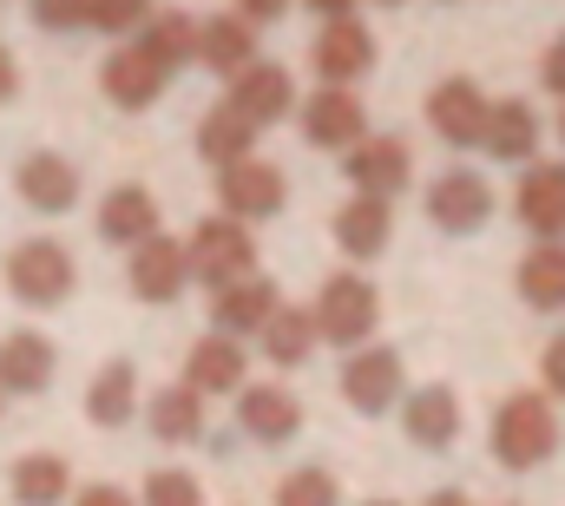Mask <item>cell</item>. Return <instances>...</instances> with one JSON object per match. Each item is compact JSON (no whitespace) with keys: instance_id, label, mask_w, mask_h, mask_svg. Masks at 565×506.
I'll return each instance as SVG.
<instances>
[{"instance_id":"cell-1","label":"cell","mask_w":565,"mask_h":506,"mask_svg":"<svg viewBox=\"0 0 565 506\" xmlns=\"http://www.w3.org/2000/svg\"><path fill=\"white\" fill-rule=\"evenodd\" d=\"M553 447H559V408H553V394H533V388L507 394L500 414H493V461L526 474V467L553 461Z\"/></svg>"},{"instance_id":"cell-2","label":"cell","mask_w":565,"mask_h":506,"mask_svg":"<svg viewBox=\"0 0 565 506\" xmlns=\"http://www.w3.org/2000/svg\"><path fill=\"white\" fill-rule=\"evenodd\" d=\"M0 276H7V289H13L26 309H60V303L73 296V283H79V263H73V251H66L60 238H26V244L7 251Z\"/></svg>"},{"instance_id":"cell-3","label":"cell","mask_w":565,"mask_h":506,"mask_svg":"<svg viewBox=\"0 0 565 506\" xmlns=\"http://www.w3.org/2000/svg\"><path fill=\"white\" fill-rule=\"evenodd\" d=\"M184 256H191V276H198L204 289H217V283H237V276L257 270V238H250L244 218L224 211V218H204V224L191 231Z\"/></svg>"},{"instance_id":"cell-4","label":"cell","mask_w":565,"mask_h":506,"mask_svg":"<svg viewBox=\"0 0 565 506\" xmlns=\"http://www.w3.org/2000/svg\"><path fill=\"white\" fill-rule=\"evenodd\" d=\"M316 336L322 342H342V349H362L369 336H375V323H382V296L355 276V270H342V276H329L322 283V296H316Z\"/></svg>"},{"instance_id":"cell-5","label":"cell","mask_w":565,"mask_h":506,"mask_svg":"<svg viewBox=\"0 0 565 506\" xmlns=\"http://www.w3.org/2000/svg\"><path fill=\"white\" fill-rule=\"evenodd\" d=\"M402 394H408V369H402L395 349H369V342L349 349V362H342V401L355 414H388Z\"/></svg>"},{"instance_id":"cell-6","label":"cell","mask_w":565,"mask_h":506,"mask_svg":"<svg viewBox=\"0 0 565 506\" xmlns=\"http://www.w3.org/2000/svg\"><path fill=\"white\" fill-rule=\"evenodd\" d=\"M282 171L270 158H237V165H217V204L231 211V218H244V224H257V218H277L282 211Z\"/></svg>"},{"instance_id":"cell-7","label":"cell","mask_w":565,"mask_h":506,"mask_svg":"<svg viewBox=\"0 0 565 506\" xmlns=\"http://www.w3.org/2000/svg\"><path fill=\"white\" fill-rule=\"evenodd\" d=\"M296 126H302V138H309L316 151H349V145L369 131V113H362V99H355L349 86H316V93L296 106Z\"/></svg>"},{"instance_id":"cell-8","label":"cell","mask_w":565,"mask_h":506,"mask_svg":"<svg viewBox=\"0 0 565 506\" xmlns=\"http://www.w3.org/2000/svg\"><path fill=\"white\" fill-rule=\"evenodd\" d=\"M427 218H434V231L467 238V231H480L493 218V185L480 171H440L427 185Z\"/></svg>"},{"instance_id":"cell-9","label":"cell","mask_w":565,"mask_h":506,"mask_svg":"<svg viewBox=\"0 0 565 506\" xmlns=\"http://www.w3.org/2000/svg\"><path fill=\"white\" fill-rule=\"evenodd\" d=\"M513 218L540 238V244H559L565 238V158H533L520 191H513Z\"/></svg>"},{"instance_id":"cell-10","label":"cell","mask_w":565,"mask_h":506,"mask_svg":"<svg viewBox=\"0 0 565 506\" xmlns=\"http://www.w3.org/2000/svg\"><path fill=\"white\" fill-rule=\"evenodd\" d=\"M237 428L257 441V447H282V441H296L302 434V401L282 388V381H244L237 388Z\"/></svg>"},{"instance_id":"cell-11","label":"cell","mask_w":565,"mask_h":506,"mask_svg":"<svg viewBox=\"0 0 565 506\" xmlns=\"http://www.w3.org/2000/svg\"><path fill=\"white\" fill-rule=\"evenodd\" d=\"M375 66V33L355 13H329V27L316 33V80L322 86H349Z\"/></svg>"},{"instance_id":"cell-12","label":"cell","mask_w":565,"mask_h":506,"mask_svg":"<svg viewBox=\"0 0 565 506\" xmlns=\"http://www.w3.org/2000/svg\"><path fill=\"white\" fill-rule=\"evenodd\" d=\"M13 191H20V204H26V211L60 218V211H73V204H79V165H73V158H60V151H26V158H20V171H13Z\"/></svg>"},{"instance_id":"cell-13","label":"cell","mask_w":565,"mask_h":506,"mask_svg":"<svg viewBox=\"0 0 565 506\" xmlns=\"http://www.w3.org/2000/svg\"><path fill=\"white\" fill-rule=\"evenodd\" d=\"M132 296L139 303H178L184 296V283H191V256L178 238H164V231H151L145 244H132Z\"/></svg>"},{"instance_id":"cell-14","label":"cell","mask_w":565,"mask_h":506,"mask_svg":"<svg viewBox=\"0 0 565 506\" xmlns=\"http://www.w3.org/2000/svg\"><path fill=\"white\" fill-rule=\"evenodd\" d=\"M231 106L264 131V126H277V119L296 113V86H289V73H282L277 60H250V66L231 73Z\"/></svg>"},{"instance_id":"cell-15","label":"cell","mask_w":565,"mask_h":506,"mask_svg":"<svg viewBox=\"0 0 565 506\" xmlns=\"http://www.w3.org/2000/svg\"><path fill=\"white\" fill-rule=\"evenodd\" d=\"M342 171H349L355 191H382V198H395V191L415 178V158H408L402 138H369V131H362V138L342 151Z\"/></svg>"},{"instance_id":"cell-16","label":"cell","mask_w":565,"mask_h":506,"mask_svg":"<svg viewBox=\"0 0 565 506\" xmlns=\"http://www.w3.org/2000/svg\"><path fill=\"white\" fill-rule=\"evenodd\" d=\"M277 283L264 276V270H250V276H237V283H217L211 289V323L224 329V336H257L264 323H270V309H277Z\"/></svg>"},{"instance_id":"cell-17","label":"cell","mask_w":565,"mask_h":506,"mask_svg":"<svg viewBox=\"0 0 565 506\" xmlns=\"http://www.w3.org/2000/svg\"><path fill=\"white\" fill-rule=\"evenodd\" d=\"M487 93L473 86V80H440L434 93H427V126L440 145H480V126H487Z\"/></svg>"},{"instance_id":"cell-18","label":"cell","mask_w":565,"mask_h":506,"mask_svg":"<svg viewBox=\"0 0 565 506\" xmlns=\"http://www.w3.org/2000/svg\"><path fill=\"white\" fill-rule=\"evenodd\" d=\"M99 86H106V99H113L119 113H145V106H151V99L171 86V73H164V66L145 53L139 40H132V46H119V53L99 66Z\"/></svg>"},{"instance_id":"cell-19","label":"cell","mask_w":565,"mask_h":506,"mask_svg":"<svg viewBox=\"0 0 565 506\" xmlns=\"http://www.w3.org/2000/svg\"><path fill=\"white\" fill-rule=\"evenodd\" d=\"M53 376H60V349L40 329H13L0 342V388L7 394H46Z\"/></svg>"},{"instance_id":"cell-20","label":"cell","mask_w":565,"mask_h":506,"mask_svg":"<svg viewBox=\"0 0 565 506\" xmlns=\"http://www.w3.org/2000/svg\"><path fill=\"white\" fill-rule=\"evenodd\" d=\"M244 376H250V356H244V342L224 336V329H211V336L191 342V356H184V381H191L198 394H237Z\"/></svg>"},{"instance_id":"cell-21","label":"cell","mask_w":565,"mask_h":506,"mask_svg":"<svg viewBox=\"0 0 565 506\" xmlns=\"http://www.w3.org/2000/svg\"><path fill=\"white\" fill-rule=\"evenodd\" d=\"M388 231H395V211H388L382 191H355V198L335 211V244H342V256H355V263H369V256L388 251Z\"/></svg>"},{"instance_id":"cell-22","label":"cell","mask_w":565,"mask_h":506,"mask_svg":"<svg viewBox=\"0 0 565 506\" xmlns=\"http://www.w3.org/2000/svg\"><path fill=\"white\" fill-rule=\"evenodd\" d=\"M480 145L500 165H533V151H540V113L526 99H493L487 126H480Z\"/></svg>"},{"instance_id":"cell-23","label":"cell","mask_w":565,"mask_h":506,"mask_svg":"<svg viewBox=\"0 0 565 506\" xmlns=\"http://www.w3.org/2000/svg\"><path fill=\"white\" fill-rule=\"evenodd\" d=\"M402 434L427 447V454H440V447H454L460 441V401H454V388H415L408 394V408H402Z\"/></svg>"},{"instance_id":"cell-24","label":"cell","mask_w":565,"mask_h":506,"mask_svg":"<svg viewBox=\"0 0 565 506\" xmlns=\"http://www.w3.org/2000/svg\"><path fill=\"white\" fill-rule=\"evenodd\" d=\"M198 60L231 80L237 66L257 60V27H250L244 13H211V20H198Z\"/></svg>"},{"instance_id":"cell-25","label":"cell","mask_w":565,"mask_h":506,"mask_svg":"<svg viewBox=\"0 0 565 506\" xmlns=\"http://www.w3.org/2000/svg\"><path fill=\"white\" fill-rule=\"evenodd\" d=\"M145 421H151V434H158L164 447H191V441L204 434V394H198L191 381H171V388H158V394L145 401Z\"/></svg>"},{"instance_id":"cell-26","label":"cell","mask_w":565,"mask_h":506,"mask_svg":"<svg viewBox=\"0 0 565 506\" xmlns=\"http://www.w3.org/2000/svg\"><path fill=\"white\" fill-rule=\"evenodd\" d=\"M158 231V198L145 191V185H119V191H106V204H99V238L106 244H119V251H132Z\"/></svg>"},{"instance_id":"cell-27","label":"cell","mask_w":565,"mask_h":506,"mask_svg":"<svg viewBox=\"0 0 565 506\" xmlns=\"http://www.w3.org/2000/svg\"><path fill=\"white\" fill-rule=\"evenodd\" d=\"M132 414H139V369L119 356V362H106L86 381V421L93 428H126Z\"/></svg>"},{"instance_id":"cell-28","label":"cell","mask_w":565,"mask_h":506,"mask_svg":"<svg viewBox=\"0 0 565 506\" xmlns=\"http://www.w3.org/2000/svg\"><path fill=\"white\" fill-rule=\"evenodd\" d=\"M7 494H13V506H60L73 500V467L60 454H20L7 474Z\"/></svg>"},{"instance_id":"cell-29","label":"cell","mask_w":565,"mask_h":506,"mask_svg":"<svg viewBox=\"0 0 565 506\" xmlns=\"http://www.w3.org/2000/svg\"><path fill=\"white\" fill-rule=\"evenodd\" d=\"M139 46L164 66V73H178V66L198 60V20L178 13V7H164V13H151V20L139 27Z\"/></svg>"},{"instance_id":"cell-30","label":"cell","mask_w":565,"mask_h":506,"mask_svg":"<svg viewBox=\"0 0 565 506\" xmlns=\"http://www.w3.org/2000/svg\"><path fill=\"white\" fill-rule=\"evenodd\" d=\"M198 151H204L211 165H237V158H250V151H257V126L224 99V106H211V113L198 119Z\"/></svg>"},{"instance_id":"cell-31","label":"cell","mask_w":565,"mask_h":506,"mask_svg":"<svg viewBox=\"0 0 565 506\" xmlns=\"http://www.w3.org/2000/svg\"><path fill=\"white\" fill-rule=\"evenodd\" d=\"M257 342H264V356H270L277 369H302V362H309V349H316V316L277 303V309H270V323L257 329Z\"/></svg>"},{"instance_id":"cell-32","label":"cell","mask_w":565,"mask_h":506,"mask_svg":"<svg viewBox=\"0 0 565 506\" xmlns=\"http://www.w3.org/2000/svg\"><path fill=\"white\" fill-rule=\"evenodd\" d=\"M520 303L540 309V316H559L565 309V244H540L520 263Z\"/></svg>"},{"instance_id":"cell-33","label":"cell","mask_w":565,"mask_h":506,"mask_svg":"<svg viewBox=\"0 0 565 506\" xmlns=\"http://www.w3.org/2000/svg\"><path fill=\"white\" fill-rule=\"evenodd\" d=\"M277 506H342V487L329 467H296L277 487Z\"/></svg>"},{"instance_id":"cell-34","label":"cell","mask_w":565,"mask_h":506,"mask_svg":"<svg viewBox=\"0 0 565 506\" xmlns=\"http://www.w3.org/2000/svg\"><path fill=\"white\" fill-rule=\"evenodd\" d=\"M139 506H204V487H198V474H184V467H158V474H145Z\"/></svg>"},{"instance_id":"cell-35","label":"cell","mask_w":565,"mask_h":506,"mask_svg":"<svg viewBox=\"0 0 565 506\" xmlns=\"http://www.w3.org/2000/svg\"><path fill=\"white\" fill-rule=\"evenodd\" d=\"M151 20V0H86V27L99 33H139Z\"/></svg>"},{"instance_id":"cell-36","label":"cell","mask_w":565,"mask_h":506,"mask_svg":"<svg viewBox=\"0 0 565 506\" xmlns=\"http://www.w3.org/2000/svg\"><path fill=\"white\" fill-rule=\"evenodd\" d=\"M33 27L73 33V27H86V0H33Z\"/></svg>"},{"instance_id":"cell-37","label":"cell","mask_w":565,"mask_h":506,"mask_svg":"<svg viewBox=\"0 0 565 506\" xmlns=\"http://www.w3.org/2000/svg\"><path fill=\"white\" fill-rule=\"evenodd\" d=\"M540 86H546V93H559V99H565V33L553 40V46H546V60H540Z\"/></svg>"},{"instance_id":"cell-38","label":"cell","mask_w":565,"mask_h":506,"mask_svg":"<svg viewBox=\"0 0 565 506\" xmlns=\"http://www.w3.org/2000/svg\"><path fill=\"white\" fill-rule=\"evenodd\" d=\"M540 376H546V394H565V336H553V342H546Z\"/></svg>"},{"instance_id":"cell-39","label":"cell","mask_w":565,"mask_h":506,"mask_svg":"<svg viewBox=\"0 0 565 506\" xmlns=\"http://www.w3.org/2000/svg\"><path fill=\"white\" fill-rule=\"evenodd\" d=\"M237 13H244L250 27H270V20H282V13H289V0H237Z\"/></svg>"},{"instance_id":"cell-40","label":"cell","mask_w":565,"mask_h":506,"mask_svg":"<svg viewBox=\"0 0 565 506\" xmlns=\"http://www.w3.org/2000/svg\"><path fill=\"white\" fill-rule=\"evenodd\" d=\"M73 506H139V500H126L119 487H86V494H79Z\"/></svg>"},{"instance_id":"cell-41","label":"cell","mask_w":565,"mask_h":506,"mask_svg":"<svg viewBox=\"0 0 565 506\" xmlns=\"http://www.w3.org/2000/svg\"><path fill=\"white\" fill-rule=\"evenodd\" d=\"M13 93H20V66H13V53L0 46V106H7Z\"/></svg>"},{"instance_id":"cell-42","label":"cell","mask_w":565,"mask_h":506,"mask_svg":"<svg viewBox=\"0 0 565 506\" xmlns=\"http://www.w3.org/2000/svg\"><path fill=\"white\" fill-rule=\"evenodd\" d=\"M422 506H473V500H467L460 487H440V494H434V500H422Z\"/></svg>"},{"instance_id":"cell-43","label":"cell","mask_w":565,"mask_h":506,"mask_svg":"<svg viewBox=\"0 0 565 506\" xmlns=\"http://www.w3.org/2000/svg\"><path fill=\"white\" fill-rule=\"evenodd\" d=\"M309 7H316V13H349L355 0H309Z\"/></svg>"},{"instance_id":"cell-44","label":"cell","mask_w":565,"mask_h":506,"mask_svg":"<svg viewBox=\"0 0 565 506\" xmlns=\"http://www.w3.org/2000/svg\"><path fill=\"white\" fill-rule=\"evenodd\" d=\"M0 414H7V388H0Z\"/></svg>"},{"instance_id":"cell-45","label":"cell","mask_w":565,"mask_h":506,"mask_svg":"<svg viewBox=\"0 0 565 506\" xmlns=\"http://www.w3.org/2000/svg\"><path fill=\"white\" fill-rule=\"evenodd\" d=\"M369 506H395V500H369Z\"/></svg>"},{"instance_id":"cell-46","label":"cell","mask_w":565,"mask_h":506,"mask_svg":"<svg viewBox=\"0 0 565 506\" xmlns=\"http://www.w3.org/2000/svg\"><path fill=\"white\" fill-rule=\"evenodd\" d=\"M559 138H565V113H559Z\"/></svg>"},{"instance_id":"cell-47","label":"cell","mask_w":565,"mask_h":506,"mask_svg":"<svg viewBox=\"0 0 565 506\" xmlns=\"http://www.w3.org/2000/svg\"><path fill=\"white\" fill-rule=\"evenodd\" d=\"M382 7H402V0H382Z\"/></svg>"}]
</instances>
